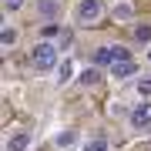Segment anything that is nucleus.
<instances>
[{"instance_id": "1", "label": "nucleus", "mask_w": 151, "mask_h": 151, "mask_svg": "<svg viewBox=\"0 0 151 151\" xmlns=\"http://www.w3.org/2000/svg\"><path fill=\"white\" fill-rule=\"evenodd\" d=\"M128 60H134V54H131L128 44H101V47L91 50V64L104 67V70H111L114 64H128Z\"/></svg>"}, {"instance_id": "2", "label": "nucleus", "mask_w": 151, "mask_h": 151, "mask_svg": "<svg viewBox=\"0 0 151 151\" xmlns=\"http://www.w3.org/2000/svg\"><path fill=\"white\" fill-rule=\"evenodd\" d=\"M60 44H50V40H37L30 47V67L34 70H57L60 67Z\"/></svg>"}, {"instance_id": "3", "label": "nucleus", "mask_w": 151, "mask_h": 151, "mask_svg": "<svg viewBox=\"0 0 151 151\" xmlns=\"http://www.w3.org/2000/svg\"><path fill=\"white\" fill-rule=\"evenodd\" d=\"M104 17H108L104 0H81L77 4V24H84V27H97Z\"/></svg>"}, {"instance_id": "4", "label": "nucleus", "mask_w": 151, "mask_h": 151, "mask_svg": "<svg viewBox=\"0 0 151 151\" xmlns=\"http://www.w3.org/2000/svg\"><path fill=\"white\" fill-rule=\"evenodd\" d=\"M128 124L134 131H145V128H151V101H141V104H134L131 108V114H128Z\"/></svg>"}, {"instance_id": "5", "label": "nucleus", "mask_w": 151, "mask_h": 151, "mask_svg": "<svg viewBox=\"0 0 151 151\" xmlns=\"http://www.w3.org/2000/svg\"><path fill=\"white\" fill-rule=\"evenodd\" d=\"M34 145V131L30 128H17L10 138H7V145H4V151H27Z\"/></svg>"}, {"instance_id": "6", "label": "nucleus", "mask_w": 151, "mask_h": 151, "mask_svg": "<svg viewBox=\"0 0 151 151\" xmlns=\"http://www.w3.org/2000/svg\"><path fill=\"white\" fill-rule=\"evenodd\" d=\"M34 7H37V14L47 24H57L60 20V0H34Z\"/></svg>"}, {"instance_id": "7", "label": "nucleus", "mask_w": 151, "mask_h": 151, "mask_svg": "<svg viewBox=\"0 0 151 151\" xmlns=\"http://www.w3.org/2000/svg\"><path fill=\"white\" fill-rule=\"evenodd\" d=\"M81 151H111V141H108V134L94 131V134H87L81 141Z\"/></svg>"}, {"instance_id": "8", "label": "nucleus", "mask_w": 151, "mask_h": 151, "mask_svg": "<svg viewBox=\"0 0 151 151\" xmlns=\"http://www.w3.org/2000/svg\"><path fill=\"white\" fill-rule=\"evenodd\" d=\"M111 20H118V24H131V20H134V7H131V0H118V4L111 7Z\"/></svg>"}, {"instance_id": "9", "label": "nucleus", "mask_w": 151, "mask_h": 151, "mask_svg": "<svg viewBox=\"0 0 151 151\" xmlns=\"http://www.w3.org/2000/svg\"><path fill=\"white\" fill-rule=\"evenodd\" d=\"M138 74V64H134V60H128V64H114L111 70H108V77H111V81H128V77H134ZM141 77V74H138Z\"/></svg>"}, {"instance_id": "10", "label": "nucleus", "mask_w": 151, "mask_h": 151, "mask_svg": "<svg viewBox=\"0 0 151 151\" xmlns=\"http://www.w3.org/2000/svg\"><path fill=\"white\" fill-rule=\"evenodd\" d=\"M17 40H20V30H17L14 24H4V30H0V47H4V50H14Z\"/></svg>"}, {"instance_id": "11", "label": "nucleus", "mask_w": 151, "mask_h": 151, "mask_svg": "<svg viewBox=\"0 0 151 151\" xmlns=\"http://www.w3.org/2000/svg\"><path fill=\"white\" fill-rule=\"evenodd\" d=\"M101 77H104V74H101V67H94V64H91V67H84L81 74H77V81H81L84 87H94V84H101Z\"/></svg>"}, {"instance_id": "12", "label": "nucleus", "mask_w": 151, "mask_h": 151, "mask_svg": "<svg viewBox=\"0 0 151 151\" xmlns=\"http://www.w3.org/2000/svg\"><path fill=\"white\" fill-rule=\"evenodd\" d=\"M70 77H74V60L64 57V60H60V67H57V77H54V81H57V84H67Z\"/></svg>"}, {"instance_id": "13", "label": "nucleus", "mask_w": 151, "mask_h": 151, "mask_svg": "<svg viewBox=\"0 0 151 151\" xmlns=\"http://www.w3.org/2000/svg\"><path fill=\"white\" fill-rule=\"evenodd\" d=\"M134 91L145 97V101H151V74H141V77H134Z\"/></svg>"}, {"instance_id": "14", "label": "nucleus", "mask_w": 151, "mask_h": 151, "mask_svg": "<svg viewBox=\"0 0 151 151\" xmlns=\"http://www.w3.org/2000/svg\"><path fill=\"white\" fill-rule=\"evenodd\" d=\"M24 7H27V0H4V14H7V17H14V14H20Z\"/></svg>"}, {"instance_id": "15", "label": "nucleus", "mask_w": 151, "mask_h": 151, "mask_svg": "<svg viewBox=\"0 0 151 151\" xmlns=\"http://www.w3.org/2000/svg\"><path fill=\"white\" fill-rule=\"evenodd\" d=\"M74 141H77V134H74V131H64V134L57 138V148H70Z\"/></svg>"}, {"instance_id": "16", "label": "nucleus", "mask_w": 151, "mask_h": 151, "mask_svg": "<svg viewBox=\"0 0 151 151\" xmlns=\"http://www.w3.org/2000/svg\"><path fill=\"white\" fill-rule=\"evenodd\" d=\"M134 40H151V27H148V24L134 27Z\"/></svg>"}, {"instance_id": "17", "label": "nucleus", "mask_w": 151, "mask_h": 151, "mask_svg": "<svg viewBox=\"0 0 151 151\" xmlns=\"http://www.w3.org/2000/svg\"><path fill=\"white\" fill-rule=\"evenodd\" d=\"M148 60H151V47H148Z\"/></svg>"}, {"instance_id": "18", "label": "nucleus", "mask_w": 151, "mask_h": 151, "mask_svg": "<svg viewBox=\"0 0 151 151\" xmlns=\"http://www.w3.org/2000/svg\"><path fill=\"white\" fill-rule=\"evenodd\" d=\"M60 4H64V0H60Z\"/></svg>"}]
</instances>
